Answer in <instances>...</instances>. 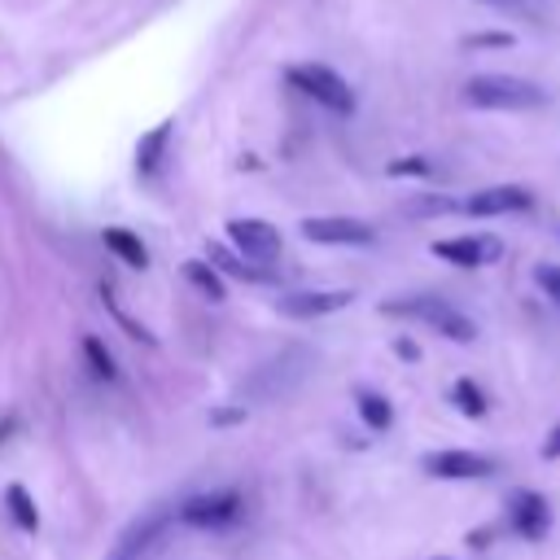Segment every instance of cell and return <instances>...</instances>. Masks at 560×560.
I'll list each match as a JSON object with an SVG mask.
<instances>
[{"label":"cell","instance_id":"6da1fadb","mask_svg":"<svg viewBox=\"0 0 560 560\" xmlns=\"http://www.w3.org/2000/svg\"><path fill=\"white\" fill-rule=\"evenodd\" d=\"M381 315L416 319V324H424V328H433V332H442L446 341H459V346L477 341V324H472L459 306H451L446 298H438V293H411V298L381 302Z\"/></svg>","mask_w":560,"mask_h":560},{"label":"cell","instance_id":"7a4b0ae2","mask_svg":"<svg viewBox=\"0 0 560 560\" xmlns=\"http://www.w3.org/2000/svg\"><path fill=\"white\" fill-rule=\"evenodd\" d=\"M464 101L472 109H538L547 105V88L521 74H472L464 83Z\"/></svg>","mask_w":560,"mask_h":560},{"label":"cell","instance_id":"3957f363","mask_svg":"<svg viewBox=\"0 0 560 560\" xmlns=\"http://www.w3.org/2000/svg\"><path fill=\"white\" fill-rule=\"evenodd\" d=\"M284 79L302 96H311L315 105H324L328 114H354V92H350V83L332 66H324V61H298V66L284 70Z\"/></svg>","mask_w":560,"mask_h":560},{"label":"cell","instance_id":"277c9868","mask_svg":"<svg viewBox=\"0 0 560 560\" xmlns=\"http://www.w3.org/2000/svg\"><path fill=\"white\" fill-rule=\"evenodd\" d=\"M175 516H179L184 525H192V529H228V525H236V521L245 516V494L232 490V486L206 490V494L184 499Z\"/></svg>","mask_w":560,"mask_h":560},{"label":"cell","instance_id":"5b68a950","mask_svg":"<svg viewBox=\"0 0 560 560\" xmlns=\"http://www.w3.org/2000/svg\"><path fill=\"white\" fill-rule=\"evenodd\" d=\"M228 245L245 262L267 267V262L280 258V228L267 223V219H258V214H236V219H228Z\"/></svg>","mask_w":560,"mask_h":560},{"label":"cell","instance_id":"8992f818","mask_svg":"<svg viewBox=\"0 0 560 560\" xmlns=\"http://www.w3.org/2000/svg\"><path fill=\"white\" fill-rule=\"evenodd\" d=\"M298 228L311 245H376V228L350 214H311Z\"/></svg>","mask_w":560,"mask_h":560},{"label":"cell","instance_id":"52a82bcc","mask_svg":"<svg viewBox=\"0 0 560 560\" xmlns=\"http://www.w3.org/2000/svg\"><path fill=\"white\" fill-rule=\"evenodd\" d=\"M534 206V192L525 184H490V188H477L459 201L464 214L472 219H499V214H521Z\"/></svg>","mask_w":560,"mask_h":560},{"label":"cell","instance_id":"ba28073f","mask_svg":"<svg viewBox=\"0 0 560 560\" xmlns=\"http://www.w3.org/2000/svg\"><path fill=\"white\" fill-rule=\"evenodd\" d=\"M508 529L525 542H542L547 529H551V503L538 494V490H512L508 494Z\"/></svg>","mask_w":560,"mask_h":560},{"label":"cell","instance_id":"9c48e42d","mask_svg":"<svg viewBox=\"0 0 560 560\" xmlns=\"http://www.w3.org/2000/svg\"><path fill=\"white\" fill-rule=\"evenodd\" d=\"M420 468H424L429 477H438V481H477V477H490V472H494V459L481 455V451H459V446H451V451H429V455L420 459Z\"/></svg>","mask_w":560,"mask_h":560},{"label":"cell","instance_id":"30bf717a","mask_svg":"<svg viewBox=\"0 0 560 560\" xmlns=\"http://www.w3.org/2000/svg\"><path fill=\"white\" fill-rule=\"evenodd\" d=\"M350 302H354L350 289H298V293H280L276 311L289 315V319H319V315L346 311Z\"/></svg>","mask_w":560,"mask_h":560},{"label":"cell","instance_id":"8fae6325","mask_svg":"<svg viewBox=\"0 0 560 560\" xmlns=\"http://www.w3.org/2000/svg\"><path fill=\"white\" fill-rule=\"evenodd\" d=\"M429 249H433V258L455 262V267H490L503 254V245L494 236H442Z\"/></svg>","mask_w":560,"mask_h":560},{"label":"cell","instance_id":"7c38bea8","mask_svg":"<svg viewBox=\"0 0 560 560\" xmlns=\"http://www.w3.org/2000/svg\"><path fill=\"white\" fill-rule=\"evenodd\" d=\"M171 136H175V118H162L158 127H149V131L136 140V171H140V179H158V171L166 166Z\"/></svg>","mask_w":560,"mask_h":560},{"label":"cell","instance_id":"4fadbf2b","mask_svg":"<svg viewBox=\"0 0 560 560\" xmlns=\"http://www.w3.org/2000/svg\"><path fill=\"white\" fill-rule=\"evenodd\" d=\"M101 241H105V249H109L118 262H127V267H136V271L149 267V245H144L131 228H105Z\"/></svg>","mask_w":560,"mask_h":560},{"label":"cell","instance_id":"5bb4252c","mask_svg":"<svg viewBox=\"0 0 560 560\" xmlns=\"http://www.w3.org/2000/svg\"><path fill=\"white\" fill-rule=\"evenodd\" d=\"M184 280L206 298V302H223L228 298V280H223V271L214 267V262H206V258H184Z\"/></svg>","mask_w":560,"mask_h":560},{"label":"cell","instance_id":"9a60e30c","mask_svg":"<svg viewBox=\"0 0 560 560\" xmlns=\"http://www.w3.org/2000/svg\"><path fill=\"white\" fill-rule=\"evenodd\" d=\"M354 411H359V420H363L372 433H385V429L394 424V402H389L385 394H376V389H359V394H354Z\"/></svg>","mask_w":560,"mask_h":560},{"label":"cell","instance_id":"2e32d148","mask_svg":"<svg viewBox=\"0 0 560 560\" xmlns=\"http://www.w3.org/2000/svg\"><path fill=\"white\" fill-rule=\"evenodd\" d=\"M206 262H214L223 276H241V280H249V284H262V280H271V271L267 267H254V262H245L241 254H232L228 245H210V258Z\"/></svg>","mask_w":560,"mask_h":560},{"label":"cell","instance_id":"e0dca14e","mask_svg":"<svg viewBox=\"0 0 560 560\" xmlns=\"http://www.w3.org/2000/svg\"><path fill=\"white\" fill-rule=\"evenodd\" d=\"M4 512L13 516V525L18 529H26V534H35L39 529V508H35V499H31V490L26 486H4Z\"/></svg>","mask_w":560,"mask_h":560},{"label":"cell","instance_id":"ac0fdd59","mask_svg":"<svg viewBox=\"0 0 560 560\" xmlns=\"http://www.w3.org/2000/svg\"><path fill=\"white\" fill-rule=\"evenodd\" d=\"M451 402H455V411H459V416H468V420H481V416L490 411L486 389H481L472 376H459V381L451 385Z\"/></svg>","mask_w":560,"mask_h":560},{"label":"cell","instance_id":"d6986e66","mask_svg":"<svg viewBox=\"0 0 560 560\" xmlns=\"http://www.w3.org/2000/svg\"><path fill=\"white\" fill-rule=\"evenodd\" d=\"M158 529H162V521H144V525H136V529H127L118 542H114V551H109V560H140V551L158 538Z\"/></svg>","mask_w":560,"mask_h":560},{"label":"cell","instance_id":"ffe728a7","mask_svg":"<svg viewBox=\"0 0 560 560\" xmlns=\"http://www.w3.org/2000/svg\"><path fill=\"white\" fill-rule=\"evenodd\" d=\"M83 359H88V368H92V376H101V381H114L118 376V363H114V354H109V346L101 341V337H83Z\"/></svg>","mask_w":560,"mask_h":560},{"label":"cell","instance_id":"44dd1931","mask_svg":"<svg viewBox=\"0 0 560 560\" xmlns=\"http://www.w3.org/2000/svg\"><path fill=\"white\" fill-rule=\"evenodd\" d=\"M385 171H389L394 179H398V175H416V179H424V175H433V162L420 158V153H407V158H394Z\"/></svg>","mask_w":560,"mask_h":560},{"label":"cell","instance_id":"7402d4cb","mask_svg":"<svg viewBox=\"0 0 560 560\" xmlns=\"http://www.w3.org/2000/svg\"><path fill=\"white\" fill-rule=\"evenodd\" d=\"M534 280H538V289H542L551 302H560V267H556V262H538V267H534Z\"/></svg>","mask_w":560,"mask_h":560},{"label":"cell","instance_id":"603a6c76","mask_svg":"<svg viewBox=\"0 0 560 560\" xmlns=\"http://www.w3.org/2000/svg\"><path fill=\"white\" fill-rule=\"evenodd\" d=\"M512 44V31H477V35H464V48H508Z\"/></svg>","mask_w":560,"mask_h":560},{"label":"cell","instance_id":"cb8c5ba5","mask_svg":"<svg viewBox=\"0 0 560 560\" xmlns=\"http://www.w3.org/2000/svg\"><path fill=\"white\" fill-rule=\"evenodd\" d=\"M394 354L407 359V363H420V346H416L411 337H394Z\"/></svg>","mask_w":560,"mask_h":560},{"label":"cell","instance_id":"d4e9b609","mask_svg":"<svg viewBox=\"0 0 560 560\" xmlns=\"http://www.w3.org/2000/svg\"><path fill=\"white\" fill-rule=\"evenodd\" d=\"M236 420H245V407H219V411H210V424H236Z\"/></svg>","mask_w":560,"mask_h":560},{"label":"cell","instance_id":"484cf974","mask_svg":"<svg viewBox=\"0 0 560 560\" xmlns=\"http://www.w3.org/2000/svg\"><path fill=\"white\" fill-rule=\"evenodd\" d=\"M542 459H560V424L547 433V442H542Z\"/></svg>","mask_w":560,"mask_h":560},{"label":"cell","instance_id":"4316f807","mask_svg":"<svg viewBox=\"0 0 560 560\" xmlns=\"http://www.w3.org/2000/svg\"><path fill=\"white\" fill-rule=\"evenodd\" d=\"M13 429H18V416H4V420H0V442H4Z\"/></svg>","mask_w":560,"mask_h":560},{"label":"cell","instance_id":"83f0119b","mask_svg":"<svg viewBox=\"0 0 560 560\" xmlns=\"http://www.w3.org/2000/svg\"><path fill=\"white\" fill-rule=\"evenodd\" d=\"M486 4H503V9L512 4V9H521V0H486Z\"/></svg>","mask_w":560,"mask_h":560},{"label":"cell","instance_id":"f1b7e54d","mask_svg":"<svg viewBox=\"0 0 560 560\" xmlns=\"http://www.w3.org/2000/svg\"><path fill=\"white\" fill-rule=\"evenodd\" d=\"M433 560H451V556H433Z\"/></svg>","mask_w":560,"mask_h":560}]
</instances>
